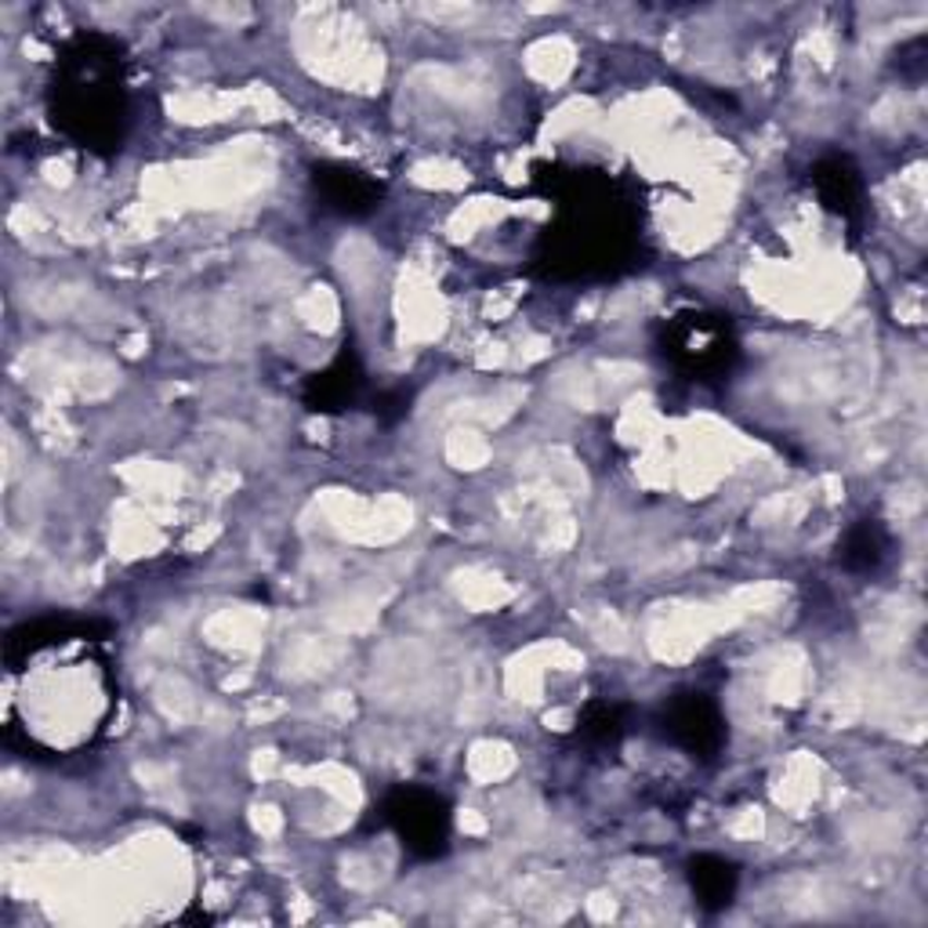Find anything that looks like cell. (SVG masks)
Here are the masks:
<instances>
[{
	"label": "cell",
	"instance_id": "6da1fadb",
	"mask_svg": "<svg viewBox=\"0 0 928 928\" xmlns=\"http://www.w3.org/2000/svg\"><path fill=\"white\" fill-rule=\"evenodd\" d=\"M395 823L411 845L439 848L447 837V812L432 795H406L400 812H395Z\"/></svg>",
	"mask_w": 928,
	"mask_h": 928
},
{
	"label": "cell",
	"instance_id": "7a4b0ae2",
	"mask_svg": "<svg viewBox=\"0 0 928 928\" xmlns=\"http://www.w3.org/2000/svg\"><path fill=\"white\" fill-rule=\"evenodd\" d=\"M715 726H718V722H715V715H711V711L704 707V700H689V704L675 707V729L682 733L689 747H697V743H715V740H718V729H715Z\"/></svg>",
	"mask_w": 928,
	"mask_h": 928
},
{
	"label": "cell",
	"instance_id": "3957f363",
	"mask_svg": "<svg viewBox=\"0 0 928 928\" xmlns=\"http://www.w3.org/2000/svg\"><path fill=\"white\" fill-rule=\"evenodd\" d=\"M881 556H885V537L878 534L875 523H864V526H856L853 534H848L845 562L859 559V566H870V570H875V566L881 562Z\"/></svg>",
	"mask_w": 928,
	"mask_h": 928
}]
</instances>
